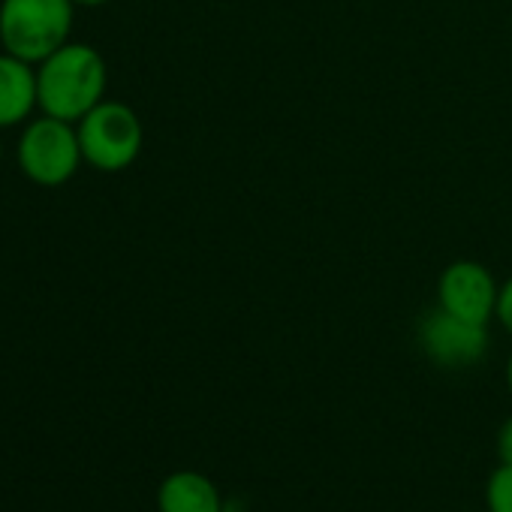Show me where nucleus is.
<instances>
[{
	"mask_svg": "<svg viewBox=\"0 0 512 512\" xmlns=\"http://www.w3.org/2000/svg\"><path fill=\"white\" fill-rule=\"evenodd\" d=\"M506 386H509V395H512V353H509V362H506Z\"/></svg>",
	"mask_w": 512,
	"mask_h": 512,
	"instance_id": "nucleus-13",
	"label": "nucleus"
},
{
	"mask_svg": "<svg viewBox=\"0 0 512 512\" xmlns=\"http://www.w3.org/2000/svg\"><path fill=\"white\" fill-rule=\"evenodd\" d=\"M0 157H4V142H0Z\"/></svg>",
	"mask_w": 512,
	"mask_h": 512,
	"instance_id": "nucleus-14",
	"label": "nucleus"
},
{
	"mask_svg": "<svg viewBox=\"0 0 512 512\" xmlns=\"http://www.w3.org/2000/svg\"><path fill=\"white\" fill-rule=\"evenodd\" d=\"M73 0H0V49L40 64L70 43Z\"/></svg>",
	"mask_w": 512,
	"mask_h": 512,
	"instance_id": "nucleus-2",
	"label": "nucleus"
},
{
	"mask_svg": "<svg viewBox=\"0 0 512 512\" xmlns=\"http://www.w3.org/2000/svg\"><path fill=\"white\" fill-rule=\"evenodd\" d=\"M37 109V67L0 49V130L25 127Z\"/></svg>",
	"mask_w": 512,
	"mask_h": 512,
	"instance_id": "nucleus-7",
	"label": "nucleus"
},
{
	"mask_svg": "<svg viewBox=\"0 0 512 512\" xmlns=\"http://www.w3.org/2000/svg\"><path fill=\"white\" fill-rule=\"evenodd\" d=\"M494 320L512 335V278L500 284L497 290V308H494Z\"/></svg>",
	"mask_w": 512,
	"mask_h": 512,
	"instance_id": "nucleus-10",
	"label": "nucleus"
},
{
	"mask_svg": "<svg viewBox=\"0 0 512 512\" xmlns=\"http://www.w3.org/2000/svg\"><path fill=\"white\" fill-rule=\"evenodd\" d=\"M497 284L476 260H455L437 278V308L476 326H488L497 308Z\"/></svg>",
	"mask_w": 512,
	"mask_h": 512,
	"instance_id": "nucleus-6",
	"label": "nucleus"
},
{
	"mask_svg": "<svg viewBox=\"0 0 512 512\" xmlns=\"http://www.w3.org/2000/svg\"><path fill=\"white\" fill-rule=\"evenodd\" d=\"M82 157L97 172H124L136 163L145 145L139 115L121 100L97 103L82 121H76Z\"/></svg>",
	"mask_w": 512,
	"mask_h": 512,
	"instance_id": "nucleus-4",
	"label": "nucleus"
},
{
	"mask_svg": "<svg viewBox=\"0 0 512 512\" xmlns=\"http://www.w3.org/2000/svg\"><path fill=\"white\" fill-rule=\"evenodd\" d=\"M16 160L22 175L40 187H61L73 181V175L85 163L76 124L43 112L34 115L19 133Z\"/></svg>",
	"mask_w": 512,
	"mask_h": 512,
	"instance_id": "nucleus-3",
	"label": "nucleus"
},
{
	"mask_svg": "<svg viewBox=\"0 0 512 512\" xmlns=\"http://www.w3.org/2000/svg\"><path fill=\"white\" fill-rule=\"evenodd\" d=\"M485 509L512 512V464H497L485 482Z\"/></svg>",
	"mask_w": 512,
	"mask_h": 512,
	"instance_id": "nucleus-9",
	"label": "nucleus"
},
{
	"mask_svg": "<svg viewBox=\"0 0 512 512\" xmlns=\"http://www.w3.org/2000/svg\"><path fill=\"white\" fill-rule=\"evenodd\" d=\"M76 7H88V10H97V7H106L112 4V0H73Z\"/></svg>",
	"mask_w": 512,
	"mask_h": 512,
	"instance_id": "nucleus-12",
	"label": "nucleus"
},
{
	"mask_svg": "<svg viewBox=\"0 0 512 512\" xmlns=\"http://www.w3.org/2000/svg\"><path fill=\"white\" fill-rule=\"evenodd\" d=\"M109 67L106 58L88 43H67L37 64L40 112L61 121H82L97 103L106 100Z\"/></svg>",
	"mask_w": 512,
	"mask_h": 512,
	"instance_id": "nucleus-1",
	"label": "nucleus"
},
{
	"mask_svg": "<svg viewBox=\"0 0 512 512\" xmlns=\"http://www.w3.org/2000/svg\"><path fill=\"white\" fill-rule=\"evenodd\" d=\"M497 458L500 464H512V416L497 428Z\"/></svg>",
	"mask_w": 512,
	"mask_h": 512,
	"instance_id": "nucleus-11",
	"label": "nucleus"
},
{
	"mask_svg": "<svg viewBox=\"0 0 512 512\" xmlns=\"http://www.w3.org/2000/svg\"><path fill=\"white\" fill-rule=\"evenodd\" d=\"M419 347L437 368H470L488 350V326H476L434 308L419 326Z\"/></svg>",
	"mask_w": 512,
	"mask_h": 512,
	"instance_id": "nucleus-5",
	"label": "nucleus"
},
{
	"mask_svg": "<svg viewBox=\"0 0 512 512\" xmlns=\"http://www.w3.org/2000/svg\"><path fill=\"white\" fill-rule=\"evenodd\" d=\"M157 512H226V503L211 476L175 470L157 488Z\"/></svg>",
	"mask_w": 512,
	"mask_h": 512,
	"instance_id": "nucleus-8",
	"label": "nucleus"
}]
</instances>
